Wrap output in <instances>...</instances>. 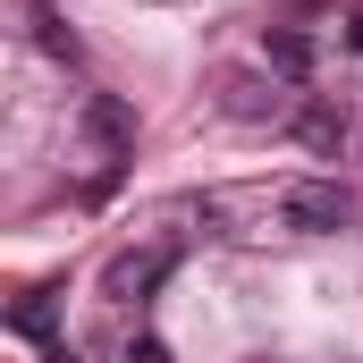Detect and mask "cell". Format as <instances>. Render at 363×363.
I'll return each instance as SVG.
<instances>
[{"mask_svg": "<svg viewBox=\"0 0 363 363\" xmlns=\"http://www.w3.org/2000/svg\"><path fill=\"white\" fill-rule=\"evenodd\" d=\"M51 321H60V313H51V287L17 296V313H9V330H17V338H51Z\"/></svg>", "mask_w": 363, "mask_h": 363, "instance_id": "8992f818", "label": "cell"}, {"mask_svg": "<svg viewBox=\"0 0 363 363\" xmlns=\"http://www.w3.org/2000/svg\"><path fill=\"white\" fill-rule=\"evenodd\" d=\"M34 43H43L51 60H68V68H77V34H68V26H60L51 9H34Z\"/></svg>", "mask_w": 363, "mask_h": 363, "instance_id": "52a82bcc", "label": "cell"}, {"mask_svg": "<svg viewBox=\"0 0 363 363\" xmlns=\"http://www.w3.org/2000/svg\"><path fill=\"white\" fill-rule=\"evenodd\" d=\"M262 60H271V77L304 85V77H313V60H321V43H313L304 26H271V34H262Z\"/></svg>", "mask_w": 363, "mask_h": 363, "instance_id": "277c9868", "label": "cell"}, {"mask_svg": "<svg viewBox=\"0 0 363 363\" xmlns=\"http://www.w3.org/2000/svg\"><path fill=\"white\" fill-rule=\"evenodd\" d=\"M85 135L101 152H135V110L118 93H85Z\"/></svg>", "mask_w": 363, "mask_h": 363, "instance_id": "3957f363", "label": "cell"}, {"mask_svg": "<svg viewBox=\"0 0 363 363\" xmlns=\"http://www.w3.org/2000/svg\"><path fill=\"white\" fill-rule=\"evenodd\" d=\"M169 271H178V245H127V254H110L101 296H110V304H144V296H152Z\"/></svg>", "mask_w": 363, "mask_h": 363, "instance_id": "7a4b0ae2", "label": "cell"}, {"mask_svg": "<svg viewBox=\"0 0 363 363\" xmlns=\"http://www.w3.org/2000/svg\"><path fill=\"white\" fill-rule=\"evenodd\" d=\"M338 43H347V51H363V9L347 17V26H338Z\"/></svg>", "mask_w": 363, "mask_h": 363, "instance_id": "9c48e42d", "label": "cell"}, {"mask_svg": "<svg viewBox=\"0 0 363 363\" xmlns=\"http://www.w3.org/2000/svg\"><path fill=\"white\" fill-rule=\"evenodd\" d=\"M355 220V194L338 178H296L279 186V228H296V237H330V228H347Z\"/></svg>", "mask_w": 363, "mask_h": 363, "instance_id": "6da1fadb", "label": "cell"}, {"mask_svg": "<svg viewBox=\"0 0 363 363\" xmlns=\"http://www.w3.org/2000/svg\"><path fill=\"white\" fill-rule=\"evenodd\" d=\"M338 135H347V118H338V110H321V101H313V110H304V144H338Z\"/></svg>", "mask_w": 363, "mask_h": 363, "instance_id": "ba28073f", "label": "cell"}, {"mask_svg": "<svg viewBox=\"0 0 363 363\" xmlns=\"http://www.w3.org/2000/svg\"><path fill=\"white\" fill-rule=\"evenodd\" d=\"M228 110H237V118H279V85H262V77H237V85H228Z\"/></svg>", "mask_w": 363, "mask_h": 363, "instance_id": "5b68a950", "label": "cell"}]
</instances>
